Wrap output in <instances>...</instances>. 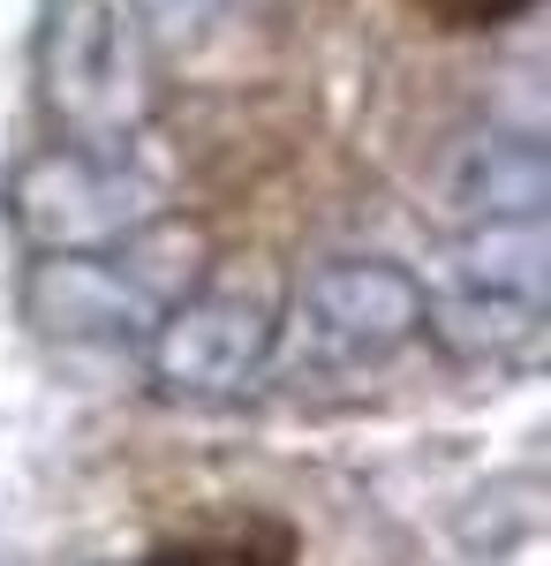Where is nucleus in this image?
<instances>
[{
	"mask_svg": "<svg viewBox=\"0 0 551 566\" xmlns=\"http://www.w3.org/2000/svg\"><path fill=\"white\" fill-rule=\"evenodd\" d=\"M424 325L454 355L507 363L529 355L551 325V234L544 219L468 227L438 258V295H424Z\"/></svg>",
	"mask_w": 551,
	"mask_h": 566,
	"instance_id": "f257e3e1",
	"label": "nucleus"
},
{
	"mask_svg": "<svg viewBox=\"0 0 551 566\" xmlns=\"http://www.w3.org/2000/svg\"><path fill=\"white\" fill-rule=\"evenodd\" d=\"M159 212V181L136 175L128 151H39L23 175L8 181V219L39 242L45 258L76 250H114L144 234Z\"/></svg>",
	"mask_w": 551,
	"mask_h": 566,
	"instance_id": "f03ea898",
	"label": "nucleus"
},
{
	"mask_svg": "<svg viewBox=\"0 0 551 566\" xmlns=\"http://www.w3.org/2000/svg\"><path fill=\"white\" fill-rule=\"evenodd\" d=\"M280 340V310H272V287L235 272L205 295L174 303L152 333V378L174 392V400H227L242 392L264 370V355Z\"/></svg>",
	"mask_w": 551,
	"mask_h": 566,
	"instance_id": "7ed1b4c3",
	"label": "nucleus"
},
{
	"mask_svg": "<svg viewBox=\"0 0 551 566\" xmlns=\"http://www.w3.org/2000/svg\"><path fill=\"white\" fill-rule=\"evenodd\" d=\"M424 333V287L416 272L385 258H340L310 272L295 303V363L302 370H363L385 363Z\"/></svg>",
	"mask_w": 551,
	"mask_h": 566,
	"instance_id": "20e7f679",
	"label": "nucleus"
},
{
	"mask_svg": "<svg viewBox=\"0 0 551 566\" xmlns=\"http://www.w3.org/2000/svg\"><path fill=\"white\" fill-rule=\"evenodd\" d=\"M136 250L128 258H98V250H76V258H45L23 287V310L31 325L53 333V340H144L159 333L167 317V272L159 258L174 250L167 242H144L128 234Z\"/></svg>",
	"mask_w": 551,
	"mask_h": 566,
	"instance_id": "39448f33",
	"label": "nucleus"
},
{
	"mask_svg": "<svg viewBox=\"0 0 551 566\" xmlns=\"http://www.w3.org/2000/svg\"><path fill=\"white\" fill-rule=\"evenodd\" d=\"M39 84L61 129L114 144L128 136L144 91H136V61H128L122 15L106 0H53L39 31Z\"/></svg>",
	"mask_w": 551,
	"mask_h": 566,
	"instance_id": "423d86ee",
	"label": "nucleus"
},
{
	"mask_svg": "<svg viewBox=\"0 0 551 566\" xmlns=\"http://www.w3.org/2000/svg\"><path fill=\"white\" fill-rule=\"evenodd\" d=\"M438 197L454 219L476 227H507V219H544L551 205V159L537 136H468L446 159Z\"/></svg>",
	"mask_w": 551,
	"mask_h": 566,
	"instance_id": "0eeeda50",
	"label": "nucleus"
},
{
	"mask_svg": "<svg viewBox=\"0 0 551 566\" xmlns=\"http://www.w3.org/2000/svg\"><path fill=\"white\" fill-rule=\"evenodd\" d=\"M219 8H227V0H128V23L152 45H167V53H189V45L212 39Z\"/></svg>",
	"mask_w": 551,
	"mask_h": 566,
	"instance_id": "6e6552de",
	"label": "nucleus"
},
{
	"mask_svg": "<svg viewBox=\"0 0 551 566\" xmlns=\"http://www.w3.org/2000/svg\"><path fill=\"white\" fill-rule=\"evenodd\" d=\"M430 23H446V31H491V23H507L521 15L529 0H416Z\"/></svg>",
	"mask_w": 551,
	"mask_h": 566,
	"instance_id": "1a4fd4ad",
	"label": "nucleus"
}]
</instances>
